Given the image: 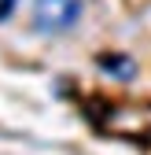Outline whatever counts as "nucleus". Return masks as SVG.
I'll list each match as a JSON object with an SVG mask.
<instances>
[{"label":"nucleus","mask_w":151,"mask_h":155,"mask_svg":"<svg viewBox=\"0 0 151 155\" xmlns=\"http://www.w3.org/2000/svg\"><path fill=\"white\" fill-rule=\"evenodd\" d=\"M81 0H33V18H30V26L37 33H66L78 26V18H81Z\"/></svg>","instance_id":"nucleus-1"},{"label":"nucleus","mask_w":151,"mask_h":155,"mask_svg":"<svg viewBox=\"0 0 151 155\" xmlns=\"http://www.w3.org/2000/svg\"><path fill=\"white\" fill-rule=\"evenodd\" d=\"M100 63L114 70V78H133V59H122V55H100Z\"/></svg>","instance_id":"nucleus-2"},{"label":"nucleus","mask_w":151,"mask_h":155,"mask_svg":"<svg viewBox=\"0 0 151 155\" xmlns=\"http://www.w3.org/2000/svg\"><path fill=\"white\" fill-rule=\"evenodd\" d=\"M11 8H15V0H0V22L11 15Z\"/></svg>","instance_id":"nucleus-3"}]
</instances>
